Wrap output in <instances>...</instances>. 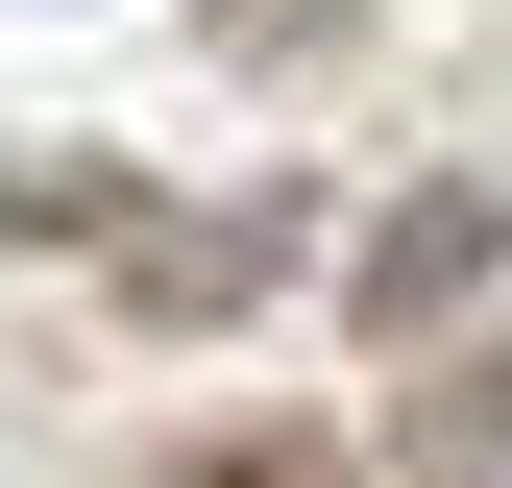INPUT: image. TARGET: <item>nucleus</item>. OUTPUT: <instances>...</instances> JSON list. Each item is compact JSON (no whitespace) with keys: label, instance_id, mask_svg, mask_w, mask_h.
Instances as JSON below:
<instances>
[{"label":"nucleus","instance_id":"nucleus-1","mask_svg":"<svg viewBox=\"0 0 512 488\" xmlns=\"http://www.w3.org/2000/svg\"><path fill=\"white\" fill-rule=\"evenodd\" d=\"M488 269H512V196H488V171H415V196L342 244V318H366V342H464Z\"/></svg>","mask_w":512,"mask_h":488},{"label":"nucleus","instance_id":"nucleus-2","mask_svg":"<svg viewBox=\"0 0 512 488\" xmlns=\"http://www.w3.org/2000/svg\"><path fill=\"white\" fill-rule=\"evenodd\" d=\"M171 488H366V464H342V440H317V415H220V440H196V464H171Z\"/></svg>","mask_w":512,"mask_h":488},{"label":"nucleus","instance_id":"nucleus-3","mask_svg":"<svg viewBox=\"0 0 512 488\" xmlns=\"http://www.w3.org/2000/svg\"><path fill=\"white\" fill-rule=\"evenodd\" d=\"M415 464H439V488H488V464H512V342H488V366H439V415H415Z\"/></svg>","mask_w":512,"mask_h":488}]
</instances>
